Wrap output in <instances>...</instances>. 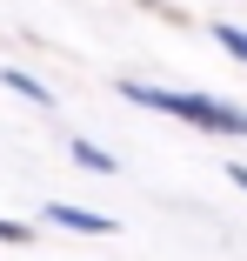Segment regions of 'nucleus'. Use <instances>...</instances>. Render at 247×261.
Returning a JSON list of instances; mask_svg holds the SVG:
<instances>
[{
	"mask_svg": "<svg viewBox=\"0 0 247 261\" xmlns=\"http://www.w3.org/2000/svg\"><path fill=\"white\" fill-rule=\"evenodd\" d=\"M127 100L161 108V114H180V121H194V127H214V134H247V114H234L227 100H207V94H174V87H140V81H127Z\"/></svg>",
	"mask_w": 247,
	"mask_h": 261,
	"instance_id": "f257e3e1",
	"label": "nucleus"
},
{
	"mask_svg": "<svg viewBox=\"0 0 247 261\" xmlns=\"http://www.w3.org/2000/svg\"><path fill=\"white\" fill-rule=\"evenodd\" d=\"M234 181H240V188H247V168H234Z\"/></svg>",
	"mask_w": 247,
	"mask_h": 261,
	"instance_id": "39448f33",
	"label": "nucleus"
},
{
	"mask_svg": "<svg viewBox=\"0 0 247 261\" xmlns=\"http://www.w3.org/2000/svg\"><path fill=\"white\" fill-rule=\"evenodd\" d=\"M47 215H54L60 228H80V234H101V228H107L101 215H80V207H47Z\"/></svg>",
	"mask_w": 247,
	"mask_h": 261,
	"instance_id": "f03ea898",
	"label": "nucleus"
},
{
	"mask_svg": "<svg viewBox=\"0 0 247 261\" xmlns=\"http://www.w3.org/2000/svg\"><path fill=\"white\" fill-rule=\"evenodd\" d=\"M221 47H234V54L247 61V27H221Z\"/></svg>",
	"mask_w": 247,
	"mask_h": 261,
	"instance_id": "7ed1b4c3",
	"label": "nucleus"
},
{
	"mask_svg": "<svg viewBox=\"0 0 247 261\" xmlns=\"http://www.w3.org/2000/svg\"><path fill=\"white\" fill-rule=\"evenodd\" d=\"M0 241H27V228L20 221H0Z\"/></svg>",
	"mask_w": 247,
	"mask_h": 261,
	"instance_id": "20e7f679",
	"label": "nucleus"
}]
</instances>
